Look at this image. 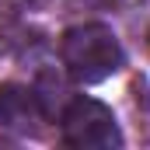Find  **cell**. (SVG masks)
<instances>
[{
  "instance_id": "1",
  "label": "cell",
  "mask_w": 150,
  "mask_h": 150,
  "mask_svg": "<svg viewBox=\"0 0 150 150\" xmlns=\"http://www.w3.org/2000/svg\"><path fill=\"white\" fill-rule=\"evenodd\" d=\"M59 56L67 74L80 84H101L122 67V45L105 25H74L59 38Z\"/></svg>"
},
{
  "instance_id": "2",
  "label": "cell",
  "mask_w": 150,
  "mask_h": 150,
  "mask_svg": "<svg viewBox=\"0 0 150 150\" xmlns=\"http://www.w3.org/2000/svg\"><path fill=\"white\" fill-rule=\"evenodd\" d=\"M59 133H63V143L77 150H108L122 143L112 108L84 94L67 105V112L59 119Z\"/></svg>"
},
{
  "instance_id": "3",
  "label": "cell",
  "mask_w": 150,
  "mask_h": 150,
  "mask_svg": "<svg viewBox=\"0 0 150 150\" xmlns=\"http://www.w3.org/2000/svg\"><path fill=\"white\" fill-rule=\"evenodd\" d=\"M42 101L25 84H0V129L11 133H38L42 126Z\"/></svg>"
},
{
  "instance_id": "4",
  "label": "cell",
  "mask_w": 150,
  "mask_h": 150,
  "mask_svg": "<svg viewBox=\"0 0 150 150\" xmlns=\"http://www.w3.org/2000/svg\"><path fill=\"white\" fill-rule=\"evenodd\" d=\"M21 35V7L14 0H0V56Z\"/></svg>"
}]
</instances>
